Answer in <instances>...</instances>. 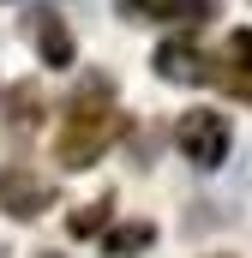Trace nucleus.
<instances>
[{"mask_svg": "<svg viewBox=\"0 0 252 258\" xmlns=\"http://www.w3.org/2000/svg\"><path fill=\"white\" fill-rule=\"evenodd\" d=\"M102 222H108V198H96V204H84V210L72 216V234H96Z\"/></svg>", "mask_w": 252, "mask_h": 258, "instance_id": "obj_8", "label": "nucleus"}, {"mask_svg": "<svg viewBox=\"0 0 252 258\" xmlns=\"http://www.w3.org/2000/svg\"><path fill=\"white\" fill-rule=\"evenodd\" d=\"M24 24H30V36H36V54H42V66H72V30H66L54 12H30Z\"/></svg>", "mask_w": 252, "mask_h": 258, "instance_id": "obj_4", "label": "nucleus"}, {"mask_svg": "<svg viewBox=\"0 0 252 258\" xmlns=\"http://www.w3.org/2000/svg\"><path fill=\"white\" fill-rule=\"evenodd\" d=\"M156 72L174 78V84H198V78H204V60L192 54L186 42H168V48H156Z\"/></svg>", "mask_w": 252, "mask_h": 258, "instance_id": "obj_5", "label": "nucleus"}, {"mask_svg": "<svg viewBox=\"0 0 252 258\" xmlns=\"http://www.w3.org/2000/svg\"><path fill=\"white\" fill-rule=\"evenodd\" d=\"M0 204H6V216H42L48 204H54V186L48 180H36V174H24V168H0Z\"/></svg>", "mask_w": 252, "mask_h": 258, "instance_id": "obj_3", "label": "nucleus"}, {"mask_svg": "<svg viewBox=\"0 0 252 258\" xmlns=\"http://www.w3.org/2000/svg\"><path fill=\"white\" fill-rule=\"evenodd\" d=\"M120 132V114L102 102V96H78L60 120V138H54V162L60 168H90Z\"/></svg>", "mask_w": 252, "mask_h": 258, "instance_id": "obj_1", "label": "nucleus"}, {"mask_svg": "<svg viewBox=\"0 0 252 258\" xmlns=\"http://www.w3.org/2000/svg\"><path fill=\"white\" fill-rule=\"evenodd\" d=\"M150 240H156V228H150V222H126V228H114L102 246H108V258H132V252H144Z\"/></svg>", "mask_w": 252, "mask_h": 258, "instance_id": "obj_7", "label": "nucleus"}, {"mask_svg": "<svg viewBox=\"0 0 252 258\" xmlns=\"http://www.w3.org/2000/svg\"><path fill=\"white\" fill-rule=\"evenodd\" d=\"M174 144H180V156H186V162L216 168V162L228 156V114H216V108H192V114H180Z\"/></svg>", "mask_w": 252, "mask_h": 258, "instance_id": "obj_2", "label": "nucleus"}, {"mask_svg": "<svg viewBox=\"0 0 252 258\" xmlns=\"http://www.w3.org/2000/svg\"><path fill=\"white\" fill-rule=\"evenodd\" d=\"M222 60L234 66V72H228V78H234V90H246V96H252V30H234V36H228Z\"/></svg>", "mask_w": 252, "mask_h": 258, "instance_id": "obj_6", "label": "nucleus"}]
</instances>
